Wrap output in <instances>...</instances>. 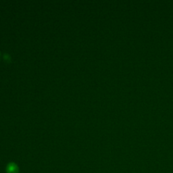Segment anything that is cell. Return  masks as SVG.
<instances>
[{
  "label": "cell",
  "instance_id": "obj_1",
  "mask_svg": "<svg viewBox=\"0 0 173 173\" xmlns=\"http://www.w3.org/2000/svg\"><path fill=\"white\" fill-rule=\"evenodd\" d=\"M8 173H18V169L15 164H10L7 168Z\"/></svg>",
  "mask_w": 173,
  "mask_h": 173
}]
</instances>
